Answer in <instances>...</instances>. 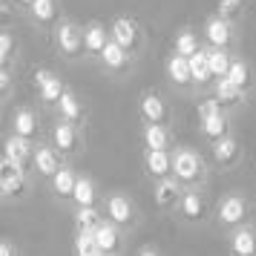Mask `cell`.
Listing matches in <instances>:
<instances>
[{
	"label": "cell",
	"instance_id": "33",
	"mask_svg": "<svg viewBox=\"0 0 256 256\" xmlns=\"http://www.w3.org/2000/svg\"><path fill=\"white\" fill-rule=\"evenodd\" d=\"M198 52H202V44H198L196 32L184 29L182 35L176 38V55H182V58H193V55H198Z\"/></svg>",
	"mask_w": 256,
	"mask_h": 256
},
{
	"label": "cell",
	"instance_id": "37",
	"mask_svg": "<svg viewBox=\"0 0 256 256\" xmlns=\"http://www.w3.org/2000/svg\"><path fill=\"white\" fill-rule=\"evenodd\" d=\"M14 55V35L12 32H0V70H9Z\"/></svg>",
	"mask_w": 256,
	"mask_h": 256
},
{
	"label": "cell",
	"instance_id": "17",
	"mask_svg": "<svg viewBox=\"0 0 256 256\" xmlns=\"http://www.w3.org/2000/svg\"><path fill=\"white\" fill-rule=\"evenodd\" d=\"M242 158V147L233 136H224V138L213 141V162L219 167H233V164Z\"/></svg>",
	"mask_w": 256,
	"mask_h": 256
},
{
	"label": "cell",
	"instance_id": "1",
	"mask_svg": "<svg viewBox=\"0 0 256 256\" xmlns=\"http://www.w3.org/2000/svg\"><path fill=\"white\" fill-rule=\"evenodd\" d=\"M29 193V178H26V167L14 164L12 158H0V196L6 202L24 198Z\"/></svg>",
	"mask_w": 256,
	"mask_h": 256
},
{
	"label": "cell",
	"instance_id": "29",
	"mask_svg": "<svg viewBox=\"0 0 256 256\" xmlns=\"http://www.w3.org/2000/svg\"><path fill=\"white\" fill-rule=\"evenodd\" d=\"M198 127H202V132H204L210 141H219V138H224V136H230V121H228L224 112H222V116H213V118L198 121Z\"/></svg>",
	"mask_w": 256,
	"mask_h": 256
},
{
	"label": "cell",
	"instance_id": "18",
	"mask_svg": "<svg viewBox=\"0 0 256 256\" xmlns=\"http://www.w3.org/2000/svg\"><path fill=\"white\" fill-rule=\"evenodd\" d=\"M3 156H6V158H12L14 164H20V167H26V162H32V156H35V147H32V141H29V138L9 136L6 144H3Z\"/></svg>",
	"mask_w": 256,
	"mask_h": 256
},
{
	"label": "cell",
	"instance_id": "35",
	"mask_svg": "<svg viewBox=\"0 0 256 256\" xmlns=\"http://www.w3.org/2000/svg\"><path fill=\"white\" fill-rule=\"evenodd\" d=\"M242 92H248L250 86H254V75H250V66L244 64V60H233V66H230V75H228Z\"/></svg>",
	"mask_w": 256,
	"mask_h": 256
},
{
	"label": "cell",
	"instance_id": "24",
	"mask_svg": "<svg viewBox=\"0 0 256 256\" xmlns=\"http://www.w3.org/2000/svg\"><path fill=\"white\" fill-rule=\"evenodd\" d=\"M213 98L219 101L224 110H230V106H239L242 104L244 92L236 86V84L230 81V78H222V81H216V90H213Z\"/></svg>",
	"mask_w": 256,
	"mask_h": 256
},
{
	"label": "cell",
	"instance_id": "31",
	"mask_svg": "<svg viewBox=\"0 0 256 256\" xmlns=\"http://www.w3.org/2000/svg\"><path fill=\"white\" fill-rule=\"evenodd\" d=\"M95 198H98V187H95V182L92 178H86V176H81L72 202H75L78 208H95Z\"/></svg>",
	"mask_w": 256,
	"mask_h": 256
},
{
	"label": "cell",
	"instance_id": "16",
	"mask_svg": "<svg viewBox=\"0 0 256 256\" xmlns=\"http://www.w3.org/2000/svg\"><path fill=\"white\" fill-rule=\"evenodd\" d=\"M32 164H35V173L44 176V178H52V176H55L60 167H64V164H60V152L55 150V147H46V144L35 147Z\"/></svg>",
	"mask_w": 256,
	"mask_h": 256
},
{
	"label": "cell",
	"instance_id": "21",
	"mask_svg": "<svg viewBox=\"0 0 256 256\" xmlns=\"http://www.w3.org/2000/svg\"><path fill=\"white\" fill-rule=\"evenodd\" d=\"M98 60H101V66H104L106 72H124L130 66V52L124 46H118L116 40H110Z\"/></svg>",
	"mask_w": 256,
	"mask_h": 256
},
{
	"label": "cell",
	"instance_id": "19",
	"mask_svg": "<svg viewBox=\"0 0 256 256\" xmlns=\"http://www.w3.org/2000/svg\"><path fill=\"white\" fill-rule=\"evenodd\" d=\"M92 233H95V242L101 244L104 254H118V250H121V228L112 224L110 219H104Z\"/></svg>",
	"mask_w": 256,
	"mask_h": 256
},
{
	"label": "cell",
	"instance_id": "14",
	"mask_svg": "<svg viewBox=\"0 0 256 256\" xmlns=\"http://www.w3.org/2000/svg\"><path fill=\"white\" fill-rule=\"evenodd\" d=\"M78 178H81V176L75 173L72 167H66V164H64V167H60L58 173H55L52 178H49V187H52V196H55V198H60V202H70V198L75 196V187H78Z\"/></svg>",
	"mask_w": 256,
	"mask_h": 256
},
{
	"label": "cell",
	"instance_id": "30",
	"mask_svg": "<svg viewBox=\"0 0 256 256\" xmlns=\"http://www.w3.org/2000/svg\"><path fill=\"white\" fill-rule=\"evenodd\" d=\"M101 222H104V216H101L98 208H78L75 210V230L78 233H92Z\"/></svg>",
	"mask_w": 256,
	"mask_h": 256
},
{
	"label": "cell",
	"instance_id": "20",
	"mask_svg": "<svg viewBox=\"0 0 256 256\" xmlns=\"http://www.w3.org/2000/svg\"><path fill=\"white\" fill-rule=\"evenodd\" d=\"M112 40V35L106 32L104 24H90L84 29V44H86V55H95L101 58V52L106 49V44Z\"/></svg>",
	"mask_w": 256,
	"mask_h": 256
},
{
	"label": "cell",
	"instance_id": "10",
	"mask_svg": "<svg viewBox=\"0 0 256 256\" xmlns=\"http://www.w3.org/2000/svg\"><path fill=\"white\" fill-rule=\"evenodd\" d=\"M204 40L210 44V49H228L233 40V24L222 20V18H208L204 20Z\"/></svg>",
	"mask_w": 256,
	"mask_h": 256
},
{
	"label": "cell",
	"instance_id": "38",
	"mask_svg": "<svg viewBox=\"0 0 256 256\" xmlns=\"http://www.w3.org/2000/svg\"><path fill=\"white\" fill-rule=\"evenodd\" d=\"M222 112H224V106H222L216 98H202V101H198V121L213 118V116H222Z\"/></svg>",
	"mask_w": 256,
	"mask_h": 256
},
{
	"label": "cell",
	"instance_id": "4",
	"mask_svg": "<svg viewBox=\"0 0 256 256\" xmlns=\"http://www.w3.org/2000/svg\"><path fill=\"white\" fill-rule=\"evenodd\" d=\"M248 216H250V208H248V202H244L242 196H224L219 202V208H216L219 224L233 228V230H236V228H244Z\"/></svg>",
	"mask_w": 256,
	"mask_h": 256
},
{
	"label": "cell",
	"instance_id": "12",
	"mask_svg": "<svg viewBox=\"0 0 256 256\" xmlns=\"http://www.w3.org/2000/svg\"><path fill=\"white\" fill-rule=\"evenodd\" d=\"M178 216H182L187 224H202V222L208 219V204H204V196H202L198 190H184V198H182Z\"/></svg>",
	"mask_w": 256,
	"mask_h": 256
},
{
	"label": "cell",
	"instance_id": "23",
	"mask_svg": "<svg viewBox=\"0 0 256 256\" xmlns=\"http://www.w3.org/2000/svg\"><path fill=\"white\" fill-rule=\"evenodd\" d=\"M230 250L236 256H256V230L254 228H236L230 233Z\"/></svg>",
	"mask_w": 256,
	"mask_h": 256
},
{
	"label": "cell",
	"instance_id": "42",
	"mask_svg": "<svg viewBox=\"0 0 256 256\" xmlns=\"http://www.w3.org/2000/svg\"><path fill=\"white\" fill-rule=\"evenodd\" d=\"M14 3H18V6H24V9H29V6L35 3V0H14Z\"/></svg>",
	"mask_w": 256,
	"mask_h": 256
},
{
	"label": "cell",
	"instance_id": "11",
	"mask_svg": "<svg viewBox=\"0 0 256 256\" xmlns=\"http://www.w3.org/2000/svg\"><path fill=\"white\" fill-rule=\"evenodd\" d=\"M138 112H141V118H144V124H167V118H170L167 101H164L162 95H156V92L141 95Z\"/></svg>",
	"mask_w": 256,
	"mask_h": 256
},
{
	"label": "cell",
	"instance_id": "25",
	"mask_svg": "<svg viewBox=\"0 0 256 256\" xmlns=\"http://www.w3.org/2000/svg\"><path fill=\"white\" fill-rule=\"evenodd\" d=\"M170 130L167 124H144V147L147 150H167L170 147Z\"/></svg>",
	"mask_w": 256,
	"mask_h": 256
},
{
	"label": "cell",
	"instance_id": "8",
	"mask_svg": "<svg viewBox=\"0 0 256 256\" xmlns=\"http://www.w3.org/2000/svg\"><path fill=\"white\" fill-rule=\"evenodd\" d=\"M106 219L118 224L121 230H127L138 222V213H136V204L127 196H110L106 198Z\"/></svg>",
	"mask_w": 256,
	"mask_h": 256
},
{
	"label": "cell",
	"instance_id": "32",
	"mask_svg": "<svg viewBox=\"0 0 256 256\" xmlns=\"http://www.w3.org/2000/svg\"><path fill=\"white\" fill-rule=\"evenodd\" d=\"M208 55H210V72H213V78L216 81L228 78L230 66H233V58L228 55V49H208Z\"/></svg>",
	"mask_w": 256,
	"mask_h": 256
},
{
	"label": "cell",
	"instance_id": "7",
	"mask_svg": "<svg viewBox=\"0 0 256 256\" xmlns=\"http://www.w3.org/2000/svg\"><path fill=\"white\" fill-rule=\"evenodd\" d=\"M152 198H156L158 210H164V213H173V210L182 208V198H184V184H182V182H176V178L156 182Z\"/></svg>",
	"mask_w": 256,
	"mask_h": 256
},
{
	"label": "cell",
	"instance_id": "41",
	"mask_svg": "<svg viewBox=\"0 0 256 256\" xmlns=\"http://www.w3.org/2000/svg\"><path fill=\"white\" fill-rule=\"evenodd\" d=\"M138 256H162V254H158L156 248H141V250H138Z\"/></svg>",
	"mask_w": 256,
	"mask_h": 256
},
{
	"label": "cell",
	"instance_id": "15",
	"mask_svg": "<svg viewBox=\"0 0 256 256\" xmlns=\"http://www.w3.org/2000/svg\"><path fill=\"white\" fill-rule=\"evenodd\" d=\"M38 130H40V124H38L35 110H32V106H18L14 116H12V136H20V138L35 141Z\"/></svg>",
	"mask_w": 256,
	"mask_h": 256
},
{
	"label": "cell",
	"instance_id": "13",
	"mask_svg": "<svg viewBox=\"0 0 256 256\" xmlns=\"http://www.w3.org/2000/svg\"><path fill=\"white\" fill-rule=\"evenodd\" d=\"M78 144H81V138H78L75 124H70V121H58V124L52 127V147H55L60 156H72V152L78 150Z\"/></svg>",
	"mask_w": 256,
	"mask_h": 256
},
{
	"label": "cell",
	"instance_id": "26",
	"mask_svg": "<svg viewBox=\"0 0 256 256\" xmlns=\"http://www.w3.org/2000/svg\"><path fill=\"white\" fill-rule=\"evenodd\" d=\"M29 14H32L35 24L52 26L58 20V0H35V3L29 6Z\"/></svg>",
	"mask_w": 256,
	"mask_h": 256
},
{
	"label": "cell",
	"instance_id": "34",
	"mask_svg": "<svg viewBox=\"0 0 256 256\" xmlns=\"http://www.w3.org/2000/svg\"><path fill=\"white\" fill-rule=\"evenodd\" d=\"M75 256H106L101 244L95 242V233H78L75 236Z\"/></svg>",
	"mask_w": 256,
	"mask_h": 256
},
{
	"label": "cell",
	"instance_id": "39",
	"mask_svg": "<svg viewBox=\"0 0 256 256\" xmlns=\"http://www.w3.org/2000/svg\"><path fill=\"white\" fill-rule=\"evenodd\" d=\"M0 92H3V98L12 92V72L9 70H0Z\"/></svg>",
	"mask_w": 256,
	"mask_h": 256
},
{
	"label": "cell",
	"instance_id": "22",
	"mask_svg": "<svg viewBox=\"0 0 256 256\" xmlns=\"http://www.w3.org/2000/svg\"><path fill=\"white\" fill-rule=\"evenodd\" d=\"M167 78L176 84V86H193V72H190V58H182V55H170L167 58Z\"/></svg>",
	"mask_w": 256,
	"mask_h": 256
},
{
	"label": "cell",
	"instance_id": "6",
	"mask_svg": "<svg viewBox=\"0 0 256 256\" xmlns=\"http://www.w3.org/2000/svg\"><path fill=\"white\" fill-rule=\"evenodd\" d=\"M110 35H112V40H116L118 46L127 49L130 55L141 49V29H138V24H136L130 14H121V18H116V20H112Z\"/></svg>",
	"mask_w": 256,
	"mask_h": 256
},
{
	"label": "cell",
	"instance_id": "43",
	"mask_svg": "<svg viewBox=\"0 0 256 256\" xmlns=\"http://www.w3.org/2000/svg\"><path fill=\"white\" fill-rule=\"evenodd\" d=\"M106 256H118V254H106Z\"/></svg>",
	"mask_w": 256,
	"mask_h": 256
},
{
	"label": "cell",
	"instance_id": "3",
	"mask_svg": "<svg viewBox=\"0 0 256 256\" xmlns=\"http://www.w3.org/2000/svg\"><path fill=\"white\" fill-rule=\"evenodd\" d=\"M55 44H58V52L64 58L78 60L81 55H86V44H84V29L72 20H64V24L55 29Z\"/></svg>",
	"mask_w": 256,
	"mask_h": 256
},
{
	"label": "cell",
	"instance_id": "36",
	"mask_svg": "<svg viewBox=\"0 0 256 256\" xmlns=\"http://www.w3.org/2000/svg\"><path fill=\"white\" fill-rule=\"evenodd\" d=\"M244 14V0H219L216 3V18H222V20H239Z\"/></svg>",
	"mask_w": 256,
	"mask_h": 256
},
{
	"label": "cell",
	"instance_id": "28",
	"mask_svg": "<svg viewBox=\"0 0 256 256\" xmlns=\"http://www.w3.org/2000/svg\"><path fill=\"white\" fill-rule=\"evenodd\" d=\"M190 72H193V86H204V84L213 78V72H210V55L208 49H202L198 55L190 58Z\"/></svg>",
	"mask_w": 256,
	"mask_h": 256
},
{
	"label": "cell",
	"instance_id": "5",
	"mask_svg": "<svg viewBox=\"0 0 256 256\" xmlns=\"http://www.w3.org/2000/svg\"><path fill=\"white\" fill-rule=\"evenodd\" d=\"M32 81H35V86H38V92H40V101H44V104H46V106H58V101L64 98V92H66V86H64V81H60L55 72L46 70V66H40V70H35Z\"/></svg>",
	"mask_w": 256,
	"mask_h": 256
},
{
	"label": "cell",
	"instance_id": "2",
	"mask_svg": "<svg viewBox=\"0 0 256 256\" xmlns=\"http://www.w3.org/2000/svg\"><path fill=\"white\" fill-rule=\"evenodd\" d=\"M204 176V162L196 150H176L173 152V178L184 187H196Z\"/></svg>",
	"mask_w": 256,
	"mask_h": 256
},
{
	"label": "cell",
	"instance_id": "27",
	"mask_svg": "<svg viewBox=\"0 0 256 256\" xmlns=\"http://www.w3.org/2000/svg\"><path fill=\"white\" fill-rule=\"evenodd\" d=\"M58 112H60V118H64V121H70V124H78V121L84 118V106H81L78 95L72 92V90H66L64 98L58 101Z\"/></svg>",
	"mask_w": 256,
	"mask_h": 256
},
{
	"label": "cell",
	"instance_id": "9",
	"mask_svg": "<svg viewBox=\"0 0 256 256\" xmlns=\"http://www.w3.org/2000/svg\"><path fill=\"white\" fill-rule=\"evenodd\" d=\"M144 170L156 182L170 178L173 176V152L170 150H147L144 152Z\"/></svg>",
	"mask_w": 256,
	"mask_h": 256
},
{
	"label": "cell",
	"instance_id": "40",
	"mask_svg": "<svg viewBox=\"0 0 256 256\" xmlns=\"http://www.w3.org/2000/svg\"><path fill=\"white\" fill-rule=\"evenodd\" d=\"M0 256H14V244L9 242V239H3V242H0Z\"/></svg>",
	"mask_w": 256,
	"mask_h": 256
}]
</instances>
